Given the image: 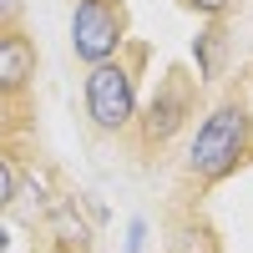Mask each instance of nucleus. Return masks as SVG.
I'll return each instance as SVG.
<instances>
[{
	"label": "nucleus",
	"instance_id": "7",
	"mask_svg": "<svg viewBox=\"0 0 253 253\" xmlns=\"http://www.w3.org/2000/svg\"><path fill=\"white\" fill-rule=\"evenodd\" d=\"M167 253H223L218 248V233L203 213H182L167 233Z\"/></svg>",
	"mask_w": 253,
	"mask_h": 253
},
{
	"label": "nucleus",
	"instance_id": "13",
	"mask_svg": "<svg viewBox=\"0 0 253 253\" xmlns=\"http://www.w3.org/2000/svg\"><path fill=\"white\" fill-rule=\"evenodd\" d=\"M41 253H81V248H61V243H51V248H41Z\"/></svg>",
	"mask_w": 253,
	"mask_h": 253
},
{
	"label": "nucleus",
	"instance_id": "6",
	"mask_svg": "<svg viewBox=\"0 0 253 253\" xmlns=\"http://www.w3.org/2000/svg\"><path fill=\"white\" fill-rule=\"evenodd\" d=\"M228 46H233L228 20H203V31L193 36V61H198V81H203V86L223 81V71H228Z\"/></svg>",
	"mask_w": 253,
	"mask_h": 253
},
{
	"label": "nucleus",
	"instance_id": "3",
	"mask_svg": "<svg viewBox=\"0 0 253 253\" xmlns=\"http://www.w3.org/2000/svg\"><path fill=\"white\" fill-rule=\"evenodd\" d=\"M198 96H203V81L182 66H167L157 76V91L137 107V122H132V137H137V152L142 157H157L167 152L182 132L187 122L198 117Z\"/></svg>",
	"mask_w": 253,
	"mask_h": 253
},
{
	"label": "nucleus",
	"instance_id": "9",
	"mask_svg": "<svg viewBox=\"0 0 253 253\" xmlns=\"http://www.w3.org/2000/svg\"><path fill=\"white\" fill-rule=\"evenodd\" d=\"M182 5H187V10H198L203 20H228V15L243 5V0H182Z\"/></svg>",
	"mask_w": 253,
	"mask_h": 253
},
{
	"label": "nucleus",
	"instance_id": "10",
	"mask_svg": "<svg viewBox=\"0 0 253 253\" xmlns=\"http://www.w3.org/2000/svg\"><path fill=\"white\" fill-rule=\"evenodd\" d=\"M142 243H147V218H132L126 223V248L122 253H142Z\"/></svg>",
	"mask_w": 253,
	"mask_h": 253
},
{
	"label": "nucleus",
	"instance_id": "12",
	"mask_svg": "<svg viewBox=\"0 0 253 253\" xmlns=\"http://www.w3.org/2000/svg\"><path fill=\"white\" fill-rule=\"evenodd\" d=\"M10 238H15V233H10L5 223H0V253H10Z\"/></svg>",
	"mask_w": 253,
	"mask_h": 253
},
{
	"label": "nucleus",
	"instance_id": "4",
	"mask_svg": "<svg viewBox=\"0 0 253 253\" xmlns=\"http://www.w3.org/2000/svg\"><path fill=\"white\" fill-rule=\"evenodd\" d=\"M126 0H76L71 5V56L96 66L126 46Z\"/></svg>",
	"mask_w": 253,
	"mask_h": 253
},
{
	"label": "nucleus",
	"instance_id": "11",
	"mask_svg": "<svg viewBox=\"0 0 253 253\" xmlns=\"http://www.w3.org/2000/svg\"><path fill=\"white\" fill-rule=\"evenodd\" d=\"M20 15H26V0H0V31L20 26Z\"/></svg>",
	"mask_w": 253,
	"mask_h": 253
},
{
	"label": "nucleus",
	"instance_id": "1",
	"mask_svg": "<svg viewBox=\"0 0 253 253\" xmlns=\"http://www.w3.org/2000/svg\"><path fill=\"white\" fill-rule=\"evenodd\" d=\"M248 162H253V107H248V86L238 81L193 126L187 152H182V177L203 193V187H218Z\"/></svg>",
	"mask_w": 253,
	"mask_h": 253
},
{
	"label": "nucleus",
	"instance_id": "8",
	"mask_svg": "<svg viewBox=\"0 0 253 253\" xmlns=\"http://www.w3.org/2000/svg\"><path fill=\"white\" fill-rule=\"evenodd\" d=\"M15 198H20V172H15L10 152L0 147V213H5V208H15Z\"/></svg>",
	"mask_w": 253,
	"mask_h": 253
},
{
	"label": "nucleus",
	"instance_id": "2",
	"mask_svg": "<svg viewBox=\"0 0 253 253\" xmlns=\"http://www.w3.org/2000/svg\"><path fill=\"white\" fill-rule=\"evenodd\" d=\"M147 56H152V51H147L142 41H126L117 56H107V61H96V66H86V81H81V107H86V117H91L96 132H107V137L132 132L137 107H142L137 81H142Z\"/></svg>",
	"mask_w": 253,
	"mask_h": 253
},
{
	"label": "nucleus",
	"instance_id": "5",
	"mask_svg": "<svg viewBox=\"0 0 253 253\" xmlns=\"http://www.w3.org/2000/svg\"><path fill=\"white\" fill-rule=\"evenodd\" d=\"M31 76H36V46H31V36L20 26L0 31V91H5V96H26Z\"/></svg>",
	"mask_w": 253,
	"mask_h": 253
}]
</instances>
